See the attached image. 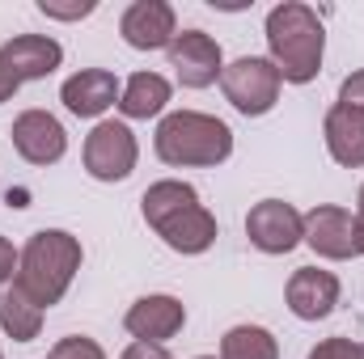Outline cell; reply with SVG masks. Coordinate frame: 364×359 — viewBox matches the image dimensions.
I'll return each mask as SVG.
<instances>
[{"label":"cell","instance_id":"1","mask_svg":"<svg viewBox=\"0 0 364 359\" xmlns=\"http://www.w3.org/2000/svg\"><path fill=\"white\" fill-rule=\"evenodd\" d=\"M267 60L275 64L284 85H309L322 72V55H326V26L318 17V9L301 4V0H284L267 13Z\"/></svg>","mask_w":364,"mask_h":359},{"label":"cell","instance_id":"2","mask_svg":"<svg viewBox=\"0 0 364 359\" xmlns=\"http://www.w3.org/2000/svg\"><path fill=\"white\" fill-rule=\"evenodd\" d=\"M153 153L170 170H216L233 157V131L225 118L203 110H170L157 123Z\"/></svg>","mask_w":364,"mask_h":359},{"label":"cell","instance_id":"3","mask_svg":"<svg viewBox=\"0 0 364 359\" xmlns=\"http://www.w3.org/2000/svg\"><path fill=\"white\" fill-rule=\"evenodd\" d=\"M85 263L81 237H73L68 228H38L26 245H21V263H17V287L38 304L51 309L68 296L77 270Z\"/></svg>","mask_w":364,"mask_h":359},{"label":"cell","instance_id":"4","mask_svg":"<svg viewBox=\"0 0 364 359\" xmlns=\"http://www.w3.org/2000/svg\"><path fill=\"white\" fill-rule=\"evenodd\" d=\"M220 89H225V101H229L237 114L263 118V114L275 110L284 81H279V72H275V64L267 60V55H242V60L225 64Z\"/></svg>","mask_w":364,"mask_h":359},{"label":"cell","instance_id":"5","mask_svg":"<svg viewBox=\"0 0 364 359\" xmlns=\"http://www.w3.org/2000/svg\"><path fill=\"white\" fill-rule=\"evenodd\" d=\"M81 161H85V174L93 182H127L140 161L136 131L123 118L93 123V131L85 136V148H81Z\"/></svg>","mask_w":364,"mask_h":359},{"label":"cell","instance_id":"6","mask_svg":"<svg viewBox=\"0 0 364 359\" xmlns=\"http://www.w3.org/2000/svg\"><path fill=\"white\" fill-rule=\"evenodd\" d=\"M246 237L259 254H292L305 241V211H296L284 199H263L246 211Z\"/></svg>","mask_w":364,"mask_h":359},{"label":"cell","instance_id":"7","mask_svg":"<svg viewBox=\"0 0 364 359\" xmlns=\"http://www.w3.org/2000/svg\"><path fill=\"white\" fill-rule=\"evenodd\" d=\"M166 60L182 89H208L225 72V51L208 30H178L174 43L166 47Z\"/></svg>","mask_w":364,"mask_h":359},{"label":"cell","instance_id":"8","mask_svg":"<svg viewBox=\"0 0 364 359\" xmlns=\"http://www.w3.org/2000/svg\"><path fill=\"white\" fill-rule=\"evenodd\" d=\"M9 136H13L17 157H21L26 165H38V170L60 165L64 153H68V131H64V123H60L51 110H21V114L13 118Z\"/></svg>","mask_w":364,"mask_h":359},{"label":"cell","instance_id":"9","mask_svg":"<svg viewBox=\"0 0 364 359\" xmlns=\"http://www.w3.org/2000/svg\"><path fill=\"white\" fill-rule=\"evenodd\" d=\"M318 258L326 263H348V258H360L356 250V216L348 207H335V203H318L305 211V241Z\"/></svg>","mask_w":364,"mask_h":359},{"label":"cell","instance_id":"10","mask_svg":"<svg viewBox=\"0 0 364 359\" xmlns=\"http://www.w3.org/2000/svg\"><path fill=\"white\" fill-rule=\"evenodd\" d=\"M186 326V304L170 292H153V296H140L127 313H123V330L132 334V343H153V347H166L174 334H182Z\"/></svg>","mask_w":364,"mask_h":359},{"label":"cell","instance_id":"11","mask_svg":"<svg viewBox=\"0 0 364 359\" xmlns=\"http://www.w3.org/2000/svg\"><path fill=\"white\" fill-rule=\"evenodd\" d=\"M119 34L132 51H166L178 34V13L170 0H132L119 17Z\"/></svg>","mask_w":364,"mask_h":359},{"label":"cell","instance_id":"12","mask_svg":"<svg viewBox=\"0 0 364 359\" xmlns=\"http://www.w3.org/2000/svg\"><path fill=\"white\" fill-rule=\"evenodd\" d=\"M153 233L174 250L182 258H199V254H208L212 245H216V216L199 203V199H191V203H182L174 207L170 216H161L157 224H153Z\"/></svg>","mask_w":364,"mask_h":359},{"label":"cell","instance_id":"13","mask_svg":"<svg viewBox=\"0 0 364 359\" xmlns=\"http://www.w3.org/2000/svg\"><path fill=\"white\" fill-rule=\"evenodd\" d=\"M339 275L335 270H322V267H296L288 287H284V300L292 309L296 321H322L339 309Z\"/></svg>","mask_w":364,"mask_h":359},{"label":"cell","instance_id":"14","mask_svg":"<svg viewBox=\"0 0 364 359\" xmlns=\"http://www.w3.org/2000/svg\"><path fill=\"white\" fill-rule=\"evenodd\" d=\"M119 93H123V85H119V77L110 68H81L60 85V101H64L68 114L102 123V114L110 106H119Z\"/></svg>","mask_w":364,"mask_h":359},{"label":"cell","instance_id":"15","mask_svg":"<svg viewBox=\"0 0 364 359\" xmlns=\"http://www.w3.org/2000/svg\"><path fill=\"white\" fill-rule=\"evenodd\" d=\"M0 64L26 85V81H47L64 64V47L51 34H17L0 47Z\"/></svg>","mask_w":364,"mask_h":359},{"label":"cell","instance_id":"16","mask_svg":"<svg viewBox=\"0 0 364 359\" xmlns=\"http://www.w3.org/2000/svg\"><path fill=\"white\" fill-rule=\"evenodd\" d=\"M322 140L335 165L343 170H364V110L352 106H331L322 118Z\"/></svg>","mask_w":364,"mask_h":359},{"label":"cell","instance_id":"17","mask_svg":"<svg viewBox=\"0 0 364 359\" xmlns=\"http://www.w3.org/2000/svg\"><path fill=\"white\" fill-rule=\"evenodd\" d=\"M174 97V85L161 72H132L119 93V114L123 118H166V106Z\"/></svg>","mask_w":364,"mask_h":359},{"label":"cell","instance_id":"18","mask_svg":"<svg viewBox=\"0 0 364 359\" xmlns=\"http://www.w3.org/2000/svg\"><path fill=\"white\" fill-rule=\"evenodd\" d=\"M43 317H47V309H38L17 283L0 287V330H4V338H13V343H34V338L43 334Z\"/></svg>","mask_w":364,"mask_h":359},{"label":"cell","instance_id":"19","mask_svg":"<svg viewBox=\"0 0 364 359\" xmlns=\"http://www.w3.org/2000/svg\"><path fill=\"white\" fill-rule=\"evenodd\" d=\"M220 359H279V343L267 326H233L220 338Z\"/></svg>","mask_w":364,"mask_h":359},{"label":"cell","instance_id":"20","mask_svg":"<svg viewBox=\"0 0 364 359\" xmlns=\"http://www.w3.org/2000/svg\"><path fill=\"white\" fill-rule=\"evenodd\" d=\"M191 199H199V190L191 186V182H178V178H161L153 182L144 194H140V216H144V224L153 228L161 216H170L174 207H182V203H191Z\"/></svg>","mask_w":364,"mask_h":359},{"label":"cell","instance_id":"21","mask_svg":"<svg viewBox=\"0 0 364 359\" xmlns=\"http://www.w3.org/2000/svg\"><path fill=\"white\" fill-rule=\"evenodd\" d=\"M97 9V0H38V13L51 21H81Z\"/></svg>","mask_w":364,"mask_h":359},{"label":"cell","instance_id":"22","mask_svg":"<svg viewBox=\"0 0 364 359\" xmlns=\"http://www.w3.org/2000/svg\"><path fill=\"white\" fill-rule=\"evenodd\" d=\"M51 359H106V351L85 334H68V338H60L51 347Z\"/></svg>","mask_w":364,"mask_h":359},{"label":"cell","instance_id":"23","mask_svg":"<svg viewBox=\"0 0 364 359\" xmlns=\"http://www.w3.org/2000/svg\"><path fill=\"white\" fill-rule=\"evenodd\" d=\"M305 359H360V343H352V338H322L318 347H309Z\"/></svg>","mask_w":364,"mask_h":359},{"label":"cell","instance_id":"24","mask_svg":"<svg viewBox=\"0 0 364 359\" xmlns=\"http://www.w3.org/2000/svg\"><path fill=\"white\" fill-rule=\"evenodd\" d=\"M339 106H352V110H364V68L356 72H348L343 81H339V97H335Z\"/></svg>","mask_w":364,"mask_h":359},{"label":"cell","instance_id":"25","mask_svg":"<svg viewBox=\"0 0 364 359\" xmlns=\"http://www.w3.org/2000/svg\"><path fill=\"white\" fill-rule=\"evenodd\" d=\"M17 263H21V250H13L9 237H0V287H9L17 279Z\"/></svg>","mask_w":364,"mask_h":359},{"label":"cell","instance_id":"26","mask_svg":"<svg viewBox=\"0 0 364 359\" xmlns=\"http://www.w3.org/2000/svg\"><path fill=\"white\" fill-rule=\"evenodd\" d=\"M119 359H174L166 347H153V343H132Z\"/></svg>","mask_w":364,"mask_h":359},{"label":"cell","instance_id":"27","mask_svg":"<svg viewBox=\"0 0 364 359\" xmlns=\"http://www.w3.org/2000/svg\"><path fill=\"white\" fill-rule=\"evenodd\" d=\"M17 89H21V81H17V77H13V72L0 64V106H4V101H9V97H13Z\"/></svg>","mask_w":364,"mask_h":359},{"label":"cell","instance_id":"28","mask_svg":"<svg viewBox=\"0 0 364 359\" xmlns=\"http://www.w3.org/2000/svg\"><path fill=\"white\" fill-rule=\"evenodd\" d=\"M356 220H364V182H360V190H356Z\"/></svg>","mask_w":364,"mask_h":359},{"label":"cell","instance_id":"29","mask_svg":"<svg viewBox=\"0 0 364 359\" xmlns=\"http://www.w3.org/2000/svg\"><path fill=\"white\" fill-rule=\"evenodd\" d=\"M356 250L364 254V220H356Z\"/></svg>","mask_w":364,"mask_h":359},{"label":"cell","instance_id":"30","mask_svg":"<svg viewBox=\"0 0 364 359\" xmlns=\"http://www.w3.org/2000/svg\"><path fill=\"white\" fill-rule=\"evenodd\" d=\"M195 359H220V355H195Z\"/></svg>","mask_w":364,"mask_h":359},{"label":"cell","instance_id":"31","mask_svg":"<svg viewBox=\"0 0 364 359\" xmlns=\"http://www.w3.org/2000/svg\"><path fill=\"white\" fill-rule=\"evenodd\" d=\"M360 359H364V343H360Z\"/></svg>","mask_w":364,"mask_h":359},{"label":"cell","instance_id":"32","mask_svg":"<svg viewBox=\"0 0 364 359\" xmlns=\"http://www.w3.org/2000/svg\"><path fill=\"white\" fill-rule=\"evenodd\" d=\"M0 359H4V351H0Z\"/></svg>","mask_w":364,"mask_h":359},{"label":"cell","instance_id":"33","mask_svg":"<svg viewBox=\"0 0 364 359\" xmlns=\"http://www.w3.org/2000/svg\"><path fill=\"white\" fill-rule=\"evenodd\" d=\"M47 359H51V355H47Z\"/></svg>","mask_w":364,"mask_h":359}]
</instances>
